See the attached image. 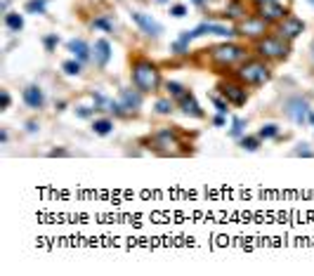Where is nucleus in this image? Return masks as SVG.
<instances>
[{"instance_id": "nucleus-1", "label": "nucleus", "mask_w": 314, "mask_h": 276, "mask_svg": "<svg viewBox=\"0 0 314 276\" xmlns=\"http://www.w3.org/2000/svg\"><path fill=\"white\" fill-rule=\"evenodd\" d=\"M130 78H133V85L142 95H151L161 87V71L156 69V64H151L146 57H137L133 61Z\"/></svg>"}, {"instance_id": "nucleus-2", "label": "nucleus", "mask_w": 314, "mask_h": 276, "mask_svg": "<svg viewBox=\"0 0 314 276\" xmlns=\"http://www.w3.org/2000/svg\"><path fill=\"white\" fill-rule=\"evenodd\" d=\"M149 144H151V149L156 151L158 156H182V154H187L180 132L172 130V128L158 130L156 135L149 139Z\"/></svg>"}, {"instance_id": "nucleus-3", "label": "nucleus", "mask_w": 314, "mask_h": 276, "mask_svg": "<svg viewBox=\"0 0 314 276\" xmlns=\"http://www.w3.org/2000/svg\"><path fill=\"white\" fill-rule=\"evenodd\" d=\"M236 78L241 81L243 85H265L269 78H272V71L265 61L260 59H246L236 69Z\"/></svg>"}, {"instance_id": "nucleus-4", "label": "nucleus", "mask_w": 314, "mask_h": 276, "mask_svg": "<svg viewBox=\"0 0 314 276\" xmlns=\"http://www.w3.org/2000/svg\"><path fill=\"white\" fill-rule=\"evenodd\" d=\"M248 57V50L236 43H222L210 50V59L218 66H234V64H243Z\"/></svg>"}, {"instance_id": "nucleus-5", "label": "nucleus", "mask_w": 314, "mask_h": 276, "mask_svg": "<svg viewBox=\"0 0 314 276\" xmlns=\"http://www.w3.org/2000/svg\"><path fill=\"white\" fill-rule=\"evenodd\" d=\"M255 52L265 59H286L288 57V40L281 36H267L255 43Z\"/></svg>"}, {"instance_id": "nucleus-6", "label": "nucleus", "mask_w": 314, "mask_h": 276, "mask_svg": "<svg viewBox=\"0 0 314 276\" xmlns=\"http://www.w3.org/2000/svg\"><path fill=\"white\" fill-rule=\"evenodd\" d=\"M220 36V38H231V36H239L236 33V28H229V26H222V24H210V22H203V24H199L196 28H192V31H182L180 38L177 40H182V43H192L194 38H201V36Z\"/></svg>"}, {"instance_id": "nucleus-7", "label": "nucleus", "mask_w": 314, "mask_h": 276, "mask_svg": "<svg viewBox=\"0 0 314 276\" xmlns=\"http://www.w3.org/2000/svg\"><path fill=\"white\" fill-rule=\"evenodd\" d=\"M284 113H286L295 125H305V123H310L312 109H310V102H307L305 97L295 95V97H288V99L284 102Z\"/></svg>"}, {"instance_id": "nucleus-8", "label": "nucleus", "mask_w": 314, "mask_h": 276, "mask_svg": "<svg viewBox=\"0 0 314 276\" xmlns=\"http://www.w3.org/2000/svg\"><path fill=\"white\" fill-rule=\"evenodd\" d=\"M218 92L229 104H234V107H243L246 102H248V90H246V85L239 81V83H231V81H225V83L218 85Z\"/></svg>"}, {"instance_id": "nucleus-9", "label": "nucleus", "mask_w": 314, "mask_h": 276, "mask_svg": "<svg viewBox=\"0 0 314 276\" xmlns=\"http://www.w3.org/2000/svg\"><path fill=\"white\" fill-rule=\"evenodd\" d=\"M265 28H267L265 19H260V17H246L241 24L236 26V33L246 36V38H260L265 33Z\"/></svg>"}, {"instance_id": "nucleus-10", "label": "nucleus", "mask_w": 314, "mask_h": 276, "mask_svg": "<svg viewBox=\"0 0 314 276\" xmlns=\"http://www.w3.org/2000/svg\"><path fill=\"white\" fill-rule=\"evenodd\" d=\"M130 17H133V22H135V24L140 26V31H142V33H146V36L158 38L161 33H163V26L158 24V22L154 19V17H151V14H144V12H133Z\"/></svg>"}, {"instance_id": "nucleus-11", "label": "nucleus", "mask_w": 314, "mask_h": 276, "mask_svg": "<svg viewBox=\"0 0 314 276\" xmlns=\"http://www.w3.org/2000/svg\"><path fill=\"white\" fill-rule=\"evenodd\" d=\"M286 7L281 5V2H260L257 5V17L260 19H265L267 24L269 22H281V19H286Z\"/></svg>"}, {"instance_id": "nucleus-12", "label": "nucleus", "mask_w": 314, "mask_h": 276, "mask_svg": "<svg viewBox=\"0 0 314 276\" xmlns=\"http://www.w3.org/2000/svg\"><path fill=\"white\" fill-rule=\"evenodd\" d=\"M92 102H95V111H102V113H116V116H128L125 109L121 107V102H114L111 97L102 95V92H92Z\"/></svg>"}, {"instance_id": "nucleus-13", "label": "nucleus", "mask_w": 314, "mask_h": 276, "mask_svg": "<svg viewBox=\"0 0 314 276\" xmlns=\"http://www.w3.org/2000/svg\"><path fill=\"white\" fill-rule=\"evenodd\" d=\"M302 31H305V22L298 19V17H286V19H281V24H279V36L286 38V40H295Z\"/></svg>"}, {"instance_id": "nucleus-14", "label": "nucleus", "mask_w": 314, "mask_h": 276, "mask_svg": "<svg viewBox=\"0 0 314 276\" xmlns=\"http://www.w3.org/2000/svg\"><path fill=\"white\" fill-rule=\"evenodd\" d=\"M118 102H121V107L125 109L128 116H130V113H137L140 107H142V92H140V90H121Z\"/></svg>"}, {"instance_id": "nucleus-15", "label": "nucleus", "mask_w": 314, "mask_h": 276, "mask_svg": "<svg viewBox=\"0 0 314 276\" xmlns=\"http://www.w3.org/2000/svg\"><path fill=\"white\" fill-rule=\"evenodd\" d=\"M22 97H24L26 107L33 109V111H40V109L45 107V95H43L40 85H29V87H24Z\"/></svg>"}, {"instance_id": "nucleus-16", "label": "nucleus", "mask_w": 314, "mask_h": 276, "mask_svg": "<svg viewBox=\"0 0 314 276\" xmlns=\"http://www.w3.org/2000/svg\"><path fill=\"white\" fill-rule=\"evenodd\" d=\"M92 59L99 69H104L111 59V43L107 38H97L95 40V48H92Z\"/></svg>"}, {"instance_id": "nucleus-17", "label": "nucleus", "mask_w": 314, "mask_h": 276, "mask_svg": "<svg viewBox=\"0 0 314 276\" xmlns=\"http://www.w3.org/2000/svg\"><path fill=\"white\" fill-rule=\"evenodd\" d=\"M177 102H180V109H182V113H184V116H189V118H203V109L199 107V102H196L194 92L187 90V95H182Z\"/></svg>"}, {"instance_id": "nucleus-18", "label": "nucleus", "mask_w": 314, "mask_h": 276, "mask_svg": "<svg viewBox=\"0 0 314 276\" xmlns=\"http://www.w3.org/2000/svg\"><path fill=\"white\" fill-rule=\"evenodd\" d=\"M66 50H69V52H71V55L78 61H83V64L92 59V50H90V45H87L85 40H81V38H73V40H69V43H66Z\"/></svg>"}, {"instance_id": "nucleus-19", "label": "nucleus", "mask_w": 314, "mask_h": 276, "mask_svg": "<svg viewBox=\"0 0 314 276\" xmlns=\"http://www.w3.org/2000/svg\"><path fill=\"white\" fill-rule=\"evenodd\" d=\"M92 132L99 135V137H107L114 132V120L111 118H95L92 120Z\"/></svg>"}, {"instance_id": "nucleus-20", "label": "nucleus", "mask_w": 314, "mask_h": 276, "mask_svg": "<svg viewBox=\"0 0 314 276\" xmlns=\"http://www.w3.org/2000/svg\"><path fill=\"white\" fill-rule=\"evenodd\" d=\"M5 26L12 31V33H19L24 28V17L17 12H5Z\"/></svg>"}, {"instance_id": "nucleus-21", "label": "nucleus", "mask_w": 314, "mask_h": 276, "mask_svg": "<svg viewBox=\"0 0 314 276\" xmlns=\"http://www.w3.org/2000/svg\"><path fill=\"white\" fill-rule=\"evenodd\" d=\"M227 17H229V19H246V17H248L241 0H231L229 5H227Z\"/></svg>"}, {"instance_id": "nucleus-22", "label": "nucleus", "mask_w": 314, "mask_h": 276, "mask_svg": "<svg viewBox=\"0 0 314 276\" xmlns=\"http://www.w3.org/2000/svg\"><path fill=\"white\" fill-rule=\"evenodd\" d=\"M260 137L257 135H243L241 139H239V144H241V149H246V151H257L260 149Z\"/></svg>"}, {"instance_id": "nucleus-23", "label": "nucleus", "mask_w": 314, "mask_h": 276, "mask_svg": "<svg viewBox=\"0 0 314 276\" xmlns=\"http://www.w3.org/2000/svg\"><path fill=\"white\" fill-rule=\"evenodd\" d=\"M154 111H156V113H161V116H170V113L175 111V104H172V99H170V97H168V99L163 97V99H156Z\"/></svg>"}, {"instance_id": "nucleus-24", "label": "nucleus", "mask_w": 314, "mask_h": 276, "mask_svg": "<svg viewBox=\"0 0 314 276\" xmlns=\"http://www.w3.org/2000/svg\"><path fill=\"white\" fill-rule=\"evenodd\" d=\"M277 135H279L277 123H265V125L257 130V137H260V139H272V137H277Z\"/></svg>"}, {"instance_id": "nucleus-25", "label": "nucleus", "mask_w": 314, "mask_h": 276, "mask_svg": "<svg viewBox=\"0 0 314 276\" xmlns=\"http://www.w3.org/2000/svg\"><path fill=\"white\" fill-rule=\"evenodd\" d=\"M61 69H64V73H69V76H78V73L83 71V61H78L76 57L69 61H64L61 64Z\"/></svg>"}, {"instance_id": "nucleus-26", "label": "nucleus", "mask_w": 314, "mask_h": 276, "mask_svg": "<svg viewBox=\"0 0 314 276\" xmlns=\"http://www.w3.org/2000/svg\"><path fill=\"white\" fill-rule=\"evenodd\" d=\"M45 5H48V0H29V2H26V12L29 14H45Z\"/></svg>"}, {"instance_id": "nucleus-27", "label": "nucleus", "mask_w": 314, "mask_h": 276, "mask_svg": "<svg viewBox=\"0 0 314 276\" xmlns=\"http://www.w3.org/2000/svg\"><path fill=\"white\" fill-rule=\"evenodd\" d=\"M166 90H168V95L175 97V99H180L182 95H187V87L182 83H175V81H168V83H166Z\"/></svg>"}, {"instance_id": "nucleus-28", "label": "nucleus", "mask_w": 314, "mask_h": 276, "mask_svg": "<svg viewBox=\"0 0 314 276\" xmlns=\"http://www.w3.org/2000/svg\"><path fill=\"white\" fill-rule=\"evenodd\" d=\"M243 130H246V120L236 116V118L231 120V130H229V135L234 137V139H241V137H243Z\"/></svg>"}, {"instance_id": "nucleus-29", "label": "nucleus", "mask_w": 314, "mask_h": 276, "mask_svg": "<svg viewBox=\"0 0 314 276\" xmlns=\"http://www.w3.org/2000/svg\"><path fill=\"white\" fill-rule=\"evenodd\" d=\"M210 102H213V107L218 109V113H227L229 111V102L222 95H210Z\"/></svg>"}, {"instance_id": "nucleus-30", "label": "nucleus", "mask_w": 314, "mask_h": 276, "mask_svg": "<svg viewBox=\"0 0 314 276\" xmlns=\"http://www.w3.org/2000/svg\"><path fill=\"white\" fill-rule=\"evenodd\" d=\"M290 156H298V158H314V149H310V144H305V142H302V144H298L295 146V149H293V151H290Z\"/></svg>"}, {"instance_id": "nucleus-31", "label": "nucleus", "mask_w": 314, "mask_h": 276, "mask_svg": "<svg viewBox=\"0 0 314 276\" xmlns=\"http://www.w3.org/2000/svg\"><path fill=\"white\" fill-rule=\"evenodd\" d=\"M92 28H99V31H114V22L104 14V17H97L95 22H92Z\"/></svg>"}, {"instance_id": "nucleus-32", "label": "nucleus", "mask_w": 314, "mask_h": 276, "mask_svg": "<svg viewBox=\"0 0 314 276\" xmlns=\"http://www.w3.org/2000/svg\"><path fill=\"white\" fill-rule=\"evenodd\" d=\"M43 45H45L48 52H55V48L59 45V36H57V33H48V36L43 38Z\"/></svg>"}, {"instance_id": "nucleus-33", "label": "nucleus", "mask_w": 314, "mask_h": 276, "mask_svg": "<svg viewBox=\"0 0 314 276\" xmlns=\"http://www.w3.org/2000/svg\"><path fill=\"white\" fill-rule=\"evenodd\" d=\"M170 50H172V55H187V52H189V45L182 43V40H175V43L170 45Z\"/></svg>"}, {"instance_id": "nucleus-34", "label": "nucleus", "mask_w": 314, "mask_h": 276, "mask_svg": "<svg viewBox=\"0 0 314 276\" xmlns=\"http://www.w3.org/2000/svg\"><path fill=\"white\" fill-rule=\"evenodd\" d=\"M170 14L177 17V19H182V17H187V7H184V5H172V7H170Z\"/></svg>"}, {"instance_id": "nucleus-35", "label": "nucleus", "mask_w": 314, "mask_h": 276, "mask_svg": "<svg viewBox=\"0 0 314 276\" xmlns=\"http://www.w3.org/2000/svg\"><path fill=\"white\" fill-rule=\"evenodd\" d=\"M76 113H78L81 118H90L95 111H92V109H87V107H78V109H76Z\"/></svg>"}, {"instance_id": "nucleus-36", "label": "nucleus", "mask_w": 314, "mask_h": 276, "mask_svg": "<svg viewBox=\"0 0 314 276\" xmlns=\"http://www.w3.org/2000/svg\"><path fill=\"white\" fill-rule=\"evenodd\" d=\"M0 97H2V109H7V107H10V102H12V99H10V92H7V90H2Z\"/></svg>"}, {"instance_id": "nucleus-37", "label": "nucleus", "mask_w": 314, "mask_h": 276, "mask_svg": "<svg viewBox=\"0 0 314 276\" xmlns=\"http://www.w3.org/2000/svg\"><path fill=\"white\" fill-rule=\"evenodd\" d=\"M50 156H52V158H57V156H69V151H66V149H52V151H50Z\"/></svg>"}, {"instance_id": "nucleus-38", "label": "nucleus", "mask_w": 314, "mask_h": 276, "mask_svg": "<svg viewBox=\"0 0 314 276\" xmlns=\"http://www.w3.org/2000/svg\"><path fill=\"white\" fill-rule=\"evenodd\" d=\"M213 123H215V125H218V128H222V125H225V123H227V120H225V113H218V116H215V118H213Z\"/></svg>"}, {"instance_id": "nucleus-39", "label": "nucleus", "mask_w": 314, "mask_h": 276, "mask_svg": "<svg viewBox=\"0 0 314 276\" xmlns=\"http://www.w3.org/2000/svg\"><path fill=\"white\" fill-rule=\"evenodd\" d=\"M26 130H29V132H36V130H38V123H36V120H29V123H26Z\"/></svg>"}, {"instance_id": "nucleus-40", "label": "nucleus", "mask_w": 314, "mask_h": 276, "mask_svg": "<svg viewBox=\"0 0 314 276\" xmlns=\"http://www.w3.org/2000/svg\"><path fill=\"white\" fill-rule=\"evenodd\" d=\"M0 144H7V130L0 132Z\"/></svg>"}, {"instance_id": "nucleus-41", "label": "nucleus", "mask_w": 314, "mask_h": 276, "mask_svg": "<svg viewBox=\"0 0 314 276\" xmlns=\"http://www.w3.org/2000/svg\"><path fill=\"white\" fill-rule=\"evenodd\" d=\"M192 2H194V5H199V7H203V5H205V0H192Z\"/></svg>"}, {"instance_id": "nucleus-42", "label": "nucleus", "mask_w": 314, "mask_h": 276, "mask_svg": "<svg viewBox=\"0 0 314 276\" xmlns=\"http://www.w3.org/2000/svg\"><path fill=\"white\" fill-rule=\"evenodd\" d=\"M255 2L260 5V2H279V0H255Z\"/></svg>"}, {"instance_id": "nucleus-43", "label": "nucleus", "mask_w": 314, "mask_h": 276, "mask_svg": "<svg viewBox=\"0 0 314 276\" xmlns=\"http://www.w3.org/2000/svg\"><path fill=\"white\" fill-rule=\"evenodd\" d=\"M310 123H312V125H314V113H310Z\"/></svg>"}, {"instance_id": "nucleus-44", "label": "nucleus", "mask_w": 314, "mask_h": 276, "mask_svg": "<svg viewBox=\"0 0 314 276\" xmlns=\"http://www.w3.org/2000/svg\"><path fill=\"white\" fill-rule=\"evenodd\" d=\"M312 57H314V43H312Z\"/></svg>"}, {"instance_id": "nucleus-45", "label": "nucleus", "mask_w": 314, "mask_h": 276, "mask_svg": "<svg viewBox=\"0 0 314 276\" xmlns=\"http://www.w3.org/2000/svg\"><path fill=\"white\" fill-rule=\"evenodd\" d=\"M307 2H312V5H314V0H307Z\"/></svg>"}]
</instances>
